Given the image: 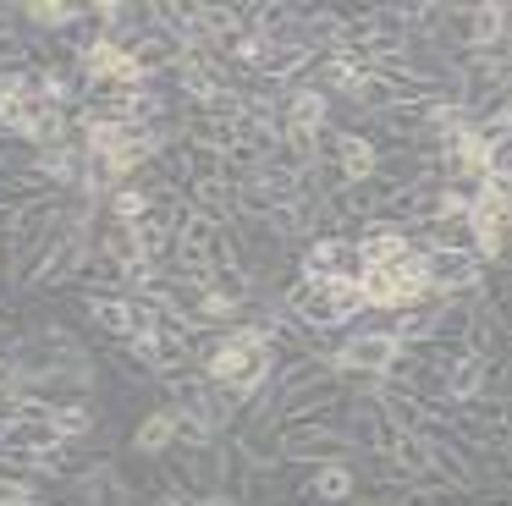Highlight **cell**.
I'll use <instances>...</instances> for the list:
<instances>
[{"label": "cell", "instance_id": "obj_1", "mask_svg": "<svg viewBox=\"0 0 512 506\" xmlns=\"http://www.w3.org/2000/svg\"><path fill=\"white\" fill-rule=\"evenodd\" d=\"M204 374H210V385L226 402L254 396L270 374V330L243 325V330H232V336H221L210 347V358H204Z\"/></svg>", "mask_w": 512, "mask_h": 506}, {"label": "cell", "instance_id": "obj_2", "mask_svg": "<svg viewBox=\"0 0 512 506\" xmlns=\"http://www.w3.org/2000/svg\"><path fill=\"white\" fill-rule=\"evenodd\" d=\"M358 297L364 308H413V303H430V281H424V248H408L402 259L391 264H369L358 275Z\"/></svg>", "mask_w": 512, "mask_h": 506}, {"label": "cell", "instance_id": "obj_3", "mask_svg": "<svg viewBox=\"0 0 512 506\" xmlns=\"http://www.w3.org/2000/svg\"><path fill=\"white\" fill-rule=\"evenodd\" d=\"M292 314L303 319V325L325 330V325H342V319H353L358 308H364V297H358V281H298L287 292Z\"/></svg>", "mask_w": 512, "mask_h": 506}, {"label": "cell", "instance_id": "obj_4", "mask_svg": "<svg viewBox=\"0 0 512 506\" xmlns=\"http://www.w3.org/2000/svg\"><path fill=\"white\" fill-rule=\"evenodd\" d=\"M89 319L100 330H111V336L133 341V347H144V341L166 325V319H160V308L144 303V297H89Z\"/></svg>", "mask_w": 512, "mask_h": 506}, {"label": "cell", "instance_id": "obj_5", "mask_svg": "<svg viewBox=\"0 0 512 506\" xmlns=\"http://www.w3.org/2000/svg\"><path fill=\"white\" fill-rule=\"evenodd\" d=\"M402 363V341L391 336V330H364V336H353L342 352L331 358V369L342 374H369V380H386L391 369Z\"/></svg>", "mask_w": 512, "mask_h": 506}, {"label": "cell", "instance_id": "obj_6", "mask_svg": "<svg viewBox=\"0 0 512 506\" xmlns=\"http://www.w3.org/2000/svg\"><path fill=\"white\" fill-rule=\"evenodd\" d=\"M281 457H292V462H347L353 457V440L342 435V429H331V424H303V429H292L287 440H281Z\"/></svg>", "mask_w": 512, "mask_h": 506}, {"label": "cell", "instance_id": "obj_7", "mask_svg": "<svg viewBox=\"0 0 512 506\" xmlns=\"http://www.w3.org/2000/svg\"><path fill=\"white\" fill-rule=\"evenodd\" d=\"M424 281H430V297L441 292H474L479 264L468 248H424Z\"/></svg>", "mask_w": 512, "mask_h": 506}, {"label": "cell", "instance_id": "obj_8", "mask_svg": "<svg viewBox=\"0 0 512 506\" xmlns=\"http://www.w3.org/2000/svg\"><path fill=\"white\" fill-rule=\"evenodd\" d=\"M364 259H358L353 242H314L303 253V281H358Z\"/></svg>", "mask_w": 512, "mask_h": 506}, {"label": "cell", "instance_id": "obj_9", "mask_svg": "<svg viewBox=\"0 0 512 506\" xmlns=\"http://www.w3.org/2000/svg\"><path fill=\"white\" fill-rule=\"evenodd\" d=\"M336 165H342V176H353V182H364V176L380 171V154L369 138H353V132H342L336 138Z\"/></svg>", "mask_w": 512, "mask_h": 506}, {"label": "cell", "instance_id": "obj_10", "mask_svg": "<svg viewBox=\"0 0 512 506\" xmlns=\"http://www.w3.org/2000/svg\"><path fill=\"white\" fill-rule=\"evenodd\" d=\"M177 440V407H160V413H149L144 424H138V435H133V446L144 451V457H160V451Z\"/></svg>", "mask_w": 512, "mask_h": 506}, {"label": "cell", "instance_id": "obj_11", "mask_svg": "<svg viewBox=\"0 0 512 506\" xmlns=\"http://www.w3.org/2000/svg\"><path fill=\"white\" fill-rule=\"evenodd\" d=\"M353 484H358V473L347 468V462H320V468H314V479H309V490H314V501H347V495H353Z\"/></svg>", "mask_w": 512, "mask_h": 506}, {"label": "cell", "instance_id": "obj_12", "mask_svg": "<svg viewBox=\"0 0 512 506\" xmlns=\"http://www.w3.org/2000/svg\"><path fill=\"white\" fill-rule=\"evenodd\" d=\"M353 248H358V259H364V270H369V264H391V259H402V253H408L413 242H408V231L386 226V231H375V237L353 242Z\"/></svg>", "mask_w": 512, "mask_h": 506}, {"label": "cell", "instance_id": "obj_13", "mask_svg": "<svg viewBox=\"0 0 512 506\" xmlns=\"http://www.w3.org/2000/svg\"><path fill=\"white\" fill-rule=\"evenodd\" d=\"M325 94L320 88H298V94L287 99V127H303V132H325Z\"/></svg>", "mask_w": 512, "mask_h": 506}, {"label": "cell", "instance_id": "obj_14", "mask_svg": "<svg viewBox=\"0 0 512 506\" xmlns=\"http://www.w3.org/2000/svg\"><path fill=\"white\" fill-rule=\"evenodd\" d=\"M320 83H325V88H336V94H353V99H364L369 66H353V61H342V55H336V61H325V66H320ZM325 88H320V94H325Z\"/></svg>", "mask_w": 512, "mask_h": 506}, {"label": "cell", "instance_id": "obj_15", "mask_svg": "<svg viewBox=\"0 0 512 506\" xmlns=\"http://www.w3.org/2000/svg\"><path fill=\"white\" fill-rule=\"evenodd\" d=\"M28 17L45 22V28H67V22H83V17H89V6H67V0H34V6H28Z\"/></svg>", "mask_w": 512, "mask_h": 506}, {"label": "cell", "instance_id": "obj_16", "mask_svg": "<svg viewBox=\"0 0 512 506\" xmlns=\"http://www.w3.org/2000/svg\"><path fill=\"white\" fill-rule=\"evenodd\" d=\"M50 429H56V440H78L94 429V418L83 407H50Z\"/></svg>", "mask_w": 512, "mask_h": 506}, {"label": "cell", "instance_id": "obj_17", "mask_svg": "<svg viewBox=\"0 0 512 506\" xmlns=\"http://www.w3.org/2000/svg\"><path fill=\"white\" fill-rule=\"evenodd\" d=\"M501 22H507V6H479L474 11V39L479 44H501V33H507Z\"/></svg>", "mask_w": 512, "mask_h": 506}, {"label": "cell", "instance_id": "obj_18", "mask_svg": "<svg viewBox=\"0 0 512 506\" xmlns=\"http://www.w3.org/2000/svg\"><path fill=\"white\" fill-rule=\"evenodd\" d=\"M39 490L28 479H12V473H0V506H34Z\"/></svg>", "mask_w": 512, "mask_h": 506}, {"label": "cell", "instance_id": "obj_19", "mask_svg": "<svg viewBox=\"0 0 512 506\" xmlns=\"http://www.w3.org/2000/svg\"><path fill=\"white\" fill-rule=\"evenodd\" d=\"M23 55V39L17 33H0V61H17Z\"/></svg>", "mask_w": 512, "mask_h": 506}, {"label": "cell", "instance_id": "obj_20", "mask_svg": "<svg viewBox=\"0 0 512 506\" xmlns=\"http://www.w3.org/2000/svg\"><path fill=\"white\" fill-rule=\"evenodd\" d=\"M193 506H237L232 495H210V501H193Z\"/></svg>", "mask_w": 512, "mask_h": 506}]
</instances>
